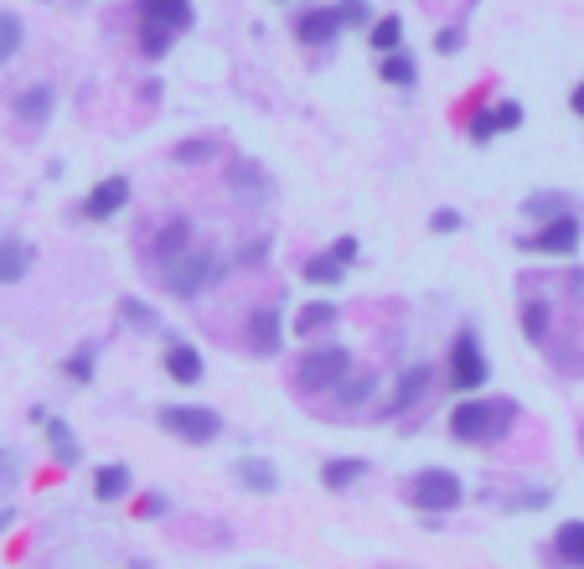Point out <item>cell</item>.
<instances>
[{"label": "cell", "instance_id": "8992f818", "mask_svg": "<svg viewBox=\"0 0 584 569\" xmlns=\"http://www.w3.org/2000/svg\"><path fill=\"white\" fill-rule=\"evenodd\" d=\"M491 378V363H486V352L476 342V332H460L450 342V363H445V383L455 388V394H476V388H486Z\"/></svg>", "mask_w": 584, "mask_h": 569}, {"label": "cell", "instance_id": "d4e9b609", "mask_svg": "<svg viewBox=\"0 0 584 569\" xmlns=\"http://www.w3.org/2000/svg\"><path fill=\"white\" fill-rule=\"evenodd\" d=\"M373 394H378V378H373V373H347L342 383L331 388V399L342 404V409H357V404H367Z\"/></svg>", "mask_w": 584, "mask_h": 569}, {"label": "cell", "instance_id": "277c9868", "mask_svg": "<svg viewBox=\"0 0 584 569\" xmlns=\"http://www.w3.org/2000/svg\"><path fill=\"white\" fill-rule=\"evenodd\" d=\"M352 373V352L347 347H336V342H321V347H311L295 363V383L305 388V394H326V388H336Z\"/></svg>", "mask_w": 584, "mask_h": 569}, {"label": "cell", "instance_id": "d6a6232c", "mask_svg": "<svg viewBox=\"0 0 584 569\" xmlns=\"http://www.w3.org/2000/svg\"><path fill=\"white\" fill-rule=\"evenodd\" d=\"M491 119H497V135H512V130H522V119H528V114H522L517 99H497V104H491Z\"/></svg>", "mask_w": 584, "mask_h": 569}, {"label": "cell", "instance_id": "3957f363", "mask_svg": "<svg viewBox=\"0 0 584 569\" xmlns=\"http://www.w3.org/2000/svg\"><path fill=\"white\" fill-rule=\"evenodd\" d=\"M161 280H166V290L176 295V301H197V295L218 280V254L212 249H187L181 259H171V264H161Z\"/></svg>", "mask_w": 584, "mask_h": 569}, {"label": "cell", "instance_id": "60d3db41", "mask_svg": "<svg viewBox=\"0 0 584 569\" xmlns=\"http://www.w3.org/2000/svg\"><path fill=\"white\" fill-rule=\"evenodd\" d=\"M429 228H435V233H455L460 228V213H455V207H440V213L429 218Z\"/></svg>", "mask_w": 584, "mask_h": 569}, {"label": "cell", "instance_id": "44dd1931", "mask_svg": "<svg viewBox=\"0 0 584 569\" xmlns=\"http://www.w3.org/2000/svg\"><path fill=\"white\" fill-rule=\"evenodd\" d=\"M367 47H373L378 57L404 52V16H378L373 26H367Z\"/></svg>", "mask_w": 584, "mask_h": 569}, {"label": "cell", "instance_id": "7bdbcfd3", "mask_svg": "<svg viewBox=\"0 0 584 569\" xmlns=\"http://www.w3.org/2000/svg\"><path fill=\"white\" fill-rule=\"evenodd\" d=\"M569 109L584 119V83H579V88H569Z\"/></svg>", "mask_w": 584, "mask_h": 569}, {"label": "cell", "instance_id": "52a82bcc", "mask_svg": "<svg viewBox=\"0 0 584 569\" xmlns=\"http://www.w3.org/2000/svg\"><path fill=\"white\" fill-rule=\"evenodd\" d=\"M579 238H584V218H579V213H559V218L538 223L533 238H522V249H528V254H543V259H564V254L579 249Z\"/></svg>", "mask_w": 584, "mask_h": 569}, {"label": "cell", "instance_id": "6da1fadb", "mask_svg": "<svg viewBox=\"0 0 584 569\" xmlns=\"http://www.w3.org/2000/svg\"><path fill=\"white\" fill-rule=\"evenodd\" d=\"M517 404L512 399H466L450 409V440L460 445H491L512 430Z\"/></svg>", "mask_w": 584, "mask_h": 569}, {"label": "cell", "instance_id": "e575fe53", "mask_svg": "<svg viewBox=\"0 0 584 569\" xmlns=\"http://www.w3.org/2000/svg\"><path fill=\"white\" fill-rule=\"evenodd\" d=\"M63 373H68L73 383H94V347H78L68 363H63Z\"/></svg>", "mask_w": 584, "mask_h": 569}, {"label": "cell", "instance_id": "ab89813d", "mask_svg": "<svg viewBox=\"0 0 584 569\" xmlns=\"http://www.w3.org/2000/svg\"><path fill=\"white\" fill-rule=\"evenodd\" d=\"M16 476H21V466H16V456L6 451V445H0V497H6V492L16 487Z\"/></svg>", "mask_w": 584, "mask_h": 569}, {"label": "cell", "instance_id": "8fae6325", "mask_svg": "<svg viewBox=\"0 0 584 569\" xmlns=\"http://www.w3.org/2000/svg\"><path fill=\"white\" fill-rule=\"evenodd\" d=\"M161 368H166V378H171V383H181V388H197V383L207 378V363H202V352H197L192 342H181V337H171V342H166V357H161Z\"/></svg>", "mask_w": 584, "mask_h": 569}, {"label": "cell", "instance_id": "ba28073f", "mask_svg": "<svg viewBox=\"0 0 584 569\" xmlns=\"http://www.w3.org/2000/svg\"><path fill=\"white\" fill-rule=\"evenodd\" d=\"M295 37L305 42V47H331L336 37H342L347 32V26H342V11H336V6H305V11H295Z\"/></svg>", "mask_w": 584, "mask_h": 569}, {"label": "cell", "instance_id": "f35d334b", "mask_svg": "<svg viewBox=\"0 0 584 569\" xmlns=\"http://www.w3.org/2000/svg\"><path fill=\"white\" fill-rule=\"evenodd\" d=\"M135 513H140V518H166V513H171V502H166L161 492H145V497L135 502Z\"/></svg>", "mask_w": 584, "mask_h": 569}, {"label": "cell", "instance_id": "f1b7e54d", "mask_svg": "<svg viewBox=\"0 0 584 569\" xmlns=\"http://www.w3.org/2000/svg\"><path fill=\"white\" fill-rule=\"evenodd\" d=\"M176 47V32L171 26H161V21H140V52L150 57V63H156V57H166Z\"/></svg>", "mask_w": 584, "mask_h": 569}, {"label": "cell", "instance_id": "e0dca14e", "mask_svg": "<svg viewBox=\"0 0 584 569\" xmlns=\"http://www.w3.org/2000/svg\"><path fill=\"white\" fill-rule=\"evenodd\" d=\"M32 259L37 249L26 244V238H0V285H16L32 275Z\"/></svg>", "mask_w": 584, "mask_h": 569}, {"label": "cell", "instance_id": "cb8c5ba5", "mask_svg": "<svg viewBox=\"0 0 584 569\" xmlns=\"http://www.w3.org/2000/svg\"><path fill=\"white\" fill-rule=\"evenodd\" d=\"M300 275H305V285H316V290H336L342 275H347V264H336L331 254H311L300 264Z\"/></svg>", "mask_w": 584, "mask_h": 569}, {"label": "cell", "instance_id": "d6986e66", "mask_svg": "<svg viewBox=\"0 0 584 569\" xmlns=\"http://www.w3.org/2000/svg\"><path fill=\"white\" fill-rule=\"evenodd\" d=\"M553 554H559V564H569V569H584V518L559 523V533H553Z\"/></svg>", "mask_w": 584, "mask_h": 569}, {"label": "cell", "instance_id": "484cf974", "mask_svg": "<svg viewBox=\"0 0 584 569\" xmlns=\"http://www.w3.org/2000/svg\"><path fill=\"white\" fill-rule=\"evenodd\" d=\"M424 388H429V368L424 363H414L404 378H398V394H393V404H388V414H404L414 399H424Z\"/></svg>", "mask_w": 584, "mask_h": 569}, {"label": "cell", "instance_id": "836d02e7", "mask_svg": "<svg viewBox=\"0 0 584 569\" xmlns=\"http://www.w3.org/2000/svg\"><path fill=\"white\" fill-rule=\"evenodd\" d=\"M336 11H342V26H373L378 16H373V6H367V0H336Z\"/></svg>", "mask_w": 584, "mask_h": 569}, {"label": "cell", "instance_id": "4fadbf2b", "mask_svg": "<svg viewBox=\"0 0 584 569\" xmlns=\"http://www.w3.org/2000/svg\"><path fill=\"white\" fill-rule=\"evenodd\" d=\"M32 419L42 425V435H47V445H52V456L63 461V466H78V461H83V445H78V435H73V425H68V419L42 414V409H37Z\"/></svg>", "mask_w": 584, "mask_h": 569}, {"label": "cell", "instance_id": "83f0119b", "mask_svg": "<svg viewBox=\"0 0 584 569\" xmlns=\"http://www.w3.org/2000/svg\"><path fill=\"white\" fill-rule=\"evenodd\" d=\"M212 156H218V140H207V135L176 140V145H171V161H176V166H207Z\"/></svg>", "mask_w": 584, "mask_h": 569}, {"label": "cell", "instance_id": "5bb4252c", "mask_svg": "<svg viewBox=\"0 0 584 569\" xmlns=\"http://www.w3.org/2000/svg\"><path fill=\"white\" fill-rule=\"evenodd\" d=\"M192 249V218H166L161 228H156V244H150V254H156L161 264H171V259H181Z\"/></svg>", "mask_w": 584, "mask_h": 569}, {"label": "cell", "instance_id": "30bf717a", "mask_svg": "<svg viewBox=\"0 0 584 569\" xmlns=\"http://www.w3.org/2000/svg\"><path fill=\"white\" fill-rule=\"evenodd\" d=\"M125 202H130V176H104V182L83 197L78 213H83L88 223H109L114 213H125Z\"/></svg>", "mask_w": 584, "mask_h": 569}, {"label": "cell", "instance_id": "ffe728a7", "mask_svg": "<svg viewBox=\"0 0 584 569\" xmlns=\"http://www.w3.org/2000/svg\"><path fill=\"white\" fill-rule=\"evenodd\" d=\"M367 476V461L362 456H342V461H326L321 466V487H331V492H347V487H357Z\"/></svg>", "mask_w": 584, "mask_h": 569}, {"label": "cell", "instance_id": "74e56055", "mask_svg": "<svg viewBox=\"0 0 584 569\" xmlns=\"http://www.w3.org/2000/svg\"><path fill=\"white\" fill-rule=\"evenodd\" d=\"M233 187H238V192H264V171L243 161V166H238V176H233Z\"/></svg>", "mask_w": 584, "mask_h": 569}, {"label": "cell", "instance_id": "f546056e", "mask_svg": "<svg viewBox=\"0 0 584 569\" xmlns=\"http://www.w3.org/2000/svg\"><path fill=\"white\" fill-rule=\"evenodd\" d=\"M522 213L538 218V223H548V218H559V213H579V207H574L569 197H559V192H538V197L522 202Z\"/></svg>", "mask_w": 584, "mask_h": 569}, {"label": "cell", "instance_id": "4dcf8cb0", "mask_svg": "<svg viewBox=\"0 0 584 569\" xmlns=\"http://www.w3.org/2000/svg\"><path fill=\"white\" fill-rule=\"evenodd\" d=\"M119 321H125L130 332H161V316L150 311L145 301H135V295H125V301H119Z\"/></svg>", "mask_w": 584, "mask_h": 569}, {"label": "cell", "instance_id": "7c38bea8", "mask_svg": "<svg viewBox=\"0 0 584 569\" xmlns=\"http://www.w3.org/2000/svg\"><path fill=\"white\" fill-rule=\"evenodd\" d=\"M135 21H161L181 37V32H192L197 11H192V0H135Z\"/></svg>", "mask_w": 584, "mask_h": 569}, {"label": "cell", "instance_id": "5b68a950", "mask_svg": "<svg viewBox=\"0 0 584 569\" xmlns=\"http://www.w3.org/2000/svg\"><path fill=\"white\" fill-rule=\"evenodd\" d=\"M156 425L176 440H187V445H207V440L223 435V414L207 409V404H161Z\"/></svg>", "mask_w": 584, "mask_h": 569}, {"label": "cell", "instance_id": "2e32d148", "mask_svg": "<svg viewBox=\"0 0 584 569\" xmlns=\"http://www.w3.org/2000/svg\"><path fill=\"white\" fill-rule=\"evenodd\" d=\"M52 104H57V94H52V88L47 83H32V88H21V94L11 99V109H16V119H21V125H47V114H52Z\"/></svg>", "mask_w": 584, "mask_h": 569}, {"label": "cell", "instance_id": "603a6c76", "mask_svg": "<svg viewBox=\"0 0 584 569\" xmlns=\"http://www.w3.org/2000/svg\"><path fill=\"white\" fill-rule=\"evenodd\" d=\"M125 492H130V466L125 461H109V466L94 471V497L99 502H119Z\"/></svg>", "mask_w": 584, "mask_h": 569}, {"label": "cell", "instance_id": "4316f807", "mask_svg": "<svg viewBox=\"0 0 584 569\" xmlns=\"http://www.w3.org/2000/svg\"><path fill=\"white\" fill-rule=\"evenodd\" d=\"M548 301H538V295H528V301H522V337H528L533 347L538 342H548Z\"/></svg>", "mask_w": 584, "mask_h": 569}, {"label": "cell", "instance_id": "ee69618b", "mask_svg": "<svg viewBox=\"0 0 584 569\" xmlns=\"http://www.w3.org/2000/svg\"><path fill=\"white\" fill-rule=\"evenodd\" d=\"M11 518H16V513H11V507H0V533H6V528H11Z\"/></svg>", "mask_w": 584, "mask_h": 569}, {"label": "cell", "instance_id": "d590c367", "mask_svg": "<svg viewBox=\"0 0 584 569\" xmlns=\"http://www.w3.org/2000/svg\"><path fill=\"white\" fill-rule=\"evenodd\" d=\"M326 254H331L336 264H347V269H352V264L362 259V244H357V238H352V233H342V238H336V244H331Z\"/></svg>", "mask_w": 584, "mask_h": 569}, {"label": "cell", "instance_id": "7402d4cb", "mask_svg": "<svg viewBox=\"0 0 584 569\" xmlns=\"http://www.w3.org/2000/svg\"><path fill=\"white\" fill-rule=\"evenodd\" d=\"M378 78L388 88H414L419 83V63L409 52H388V57H378Z\"/></svg>", "mask_w": 584, "mask_h": 569}, {"label": "cell", "instance_id": "9a60e30c", "mask_svg": "<svg viewBox=\"0 0 584 569\" xmlns=\"http://www.w3.org/2000/svg\"><path fill=\"white\" fill-rule=\"evenodd\" d=\"M233 482L249 487L254 497H274V492H280V471H274L269 461H259V456H243V461L233 466Z\"/></svg>", "mask_w": 584, "mask_h": 569}, {"label": "cell", "instance_id": "7a4b0ae2", "mask_svg": "<svg viewBox=\"0 0 584 569\" xmlns=\"http://www.w3.org/2000/svg\"><path fill=\"white\" fill-rule=\"evenodd\" d=\"M404 497L419 507V513H455L460 502H466V482H460L455 471H445V466H424V471H414L409 482H404Z\"/></svg>", "mask_w": 584, "mask_h": 569}, {"label": "cell", "instance_id": "b9f144b4", "mask_svg": "<svg viewBox=\"0 0 584 569\" xmlns=\"http://www.w3.org/2000/svg\"><path fill=\"white\" fill-rule=\"evenodd\" d=\"M435 47H440L445 57H455V52H460V26H445V32L435 37Z\"/></svg>", "mask_w": 584, "mask_h": 569}, {"label": "cell", "instance_id": "9c48e42d", "mask_svg": "<svg viewBox=\"0 0 584 569\" xmlns=\"http://www.w3.org/2000/svg\"><path fill=\"white\" fill-rule=\"evenodd\" d=\"M243 342H249L254 357H274V352H280V342H285L280 311H274V306H254L249 321H243Z\"/></svg>", "mask_w": 584, "mask_h": 569}, {"label": "cell", "instance_id": "1f68e13d", "mask_svg": "<svg viewBox=\"0 0 584 569\" xmlns=\"http://www.w3.org/2000/svg\"><path fill=\"white\" fill-rule=\"evenodd\" d=\"M21 42H26L21 16H16V11H0V63H11V57L21 52Z\"/></svg>", "mask_w": 584, "mask_h": 569}, {"label": "cell", "instance_id": "8d00e7d4", "mask_svg": "<svg viewBox=\"0 0 584 569\" xmlns=\"http://www.w3.org/2000/svg\"><path fill=\"white\" fill-rule=\"evenodd\" d=\"M471 140H476V145H491V140H497V119H491V109H481V114L471 119Z\"/></svg>", "mask_w": 584, "mask_h": 569}, {"label": "cell", "instance_id": "ac0fdd59", "mask_svg": "<svg viewBox=\"0 0 584 569\" xmlns=\"http://www.w3.org/2000/svg\"><path fill=\"white\" fill-rule=\"evenodd\" d=\"M331 326H336V306L331 301H305L295 311V321H290V332L295 337H326Z\"/></svg>", "mask_w": 584, "mask_h": 569}]
</instances>
